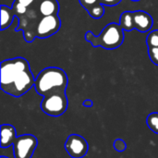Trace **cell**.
<instances>
[{
	"label": "cell",
	"mask_w": 158,
	"mask_h": 158,
	"mask_svg": "<svg viewBox=\"0 0 158 158\" xmlns=\"http://www.w3.org/2000/svg\"><path fill=\"white\" fill-rule=\"evenodd\" d=\"M69 79L66 72L56 67L45 68L35 78L34 88L37 94L42 96L53 93L66 92Z\"/></svg>",
	"instance_id": "1"
},
{
	"label": "cell",
	"mask_w": 158,
	"mask_h": 158,
	"mask_svg": "<svg viewBox=\"0 0 158 158\" xmlns=\"http://www.w3.org/2000/svg\"><path fill=\"white\" fill-rule=\"evenodd\" d=\"M85 40L94 47H103L107 50L118 48L124 41V31L118 23L107 24L99 35H94L91 31H86Z\"/></svg>",
	"instance_id": "2"
},
{
	"label": "cell",
	"mask_w": 158,
	"mask_h": 158,
	"mask_svg": "<svg viewBox=\"0 0 158 158\" xmlns=\"http://www.w3.org/2000/svg\"><path fill=\"white\" fill-rule=\"evenodd\" d=\"M42 17L37 7V2L29 6L25 14L17 17L19 19V25L16 31H23L24 39L27 43H31L36 38V28Z\"/></svg>",
	"instance_id": "3"
},
{
	"label": "cell",
	"mask_w": 158,
	"mask_h": 158,
	"mask_svg": "<svg viewBox=\"0 0 158 158\" xmlns=\"http://www.w3.org/2000/svg\"><path fill=\"white\" fill-rule=\"evenodd\" d=\"M29 68L30 64L24 57H15L2 61L0 72L1 90L4 92L11 84L18 73Z\"/></svg>",
	"instance_id": "4"
},
{
	"label": "cell",
	"mask_w": 158,
	"mask_h": 158,
	"mask_svg": "<svg viewBox=\"0 0 158 158\" xmlns=\"http://www.w3.org/2000/svg\"><path fill=\"white\" fill-rule=\"evenodd\" d=\"M68 97L66 92L53 93L44 96L41 103V109L50 117H60L68 109Z\"/></svg>",
	"instance_id": "5"
},
{
	"label": "cell",
	"mask_w": 158,
	"mask_h": 158,
	"mask_svg": "<svg viewBox=\"0 0 158 158\" xmlns=\"http://www.w3.org/2000/svg\"><path fill=\"white\" fill-rule=\"evenodd\" d=\"M34 83L35 78L31 70V68H29L18 73L11 84L4 92L11 96L20 97L34 87Z\"/></svg>",
	"instance_id": "6"
},
{
	"label": "cell",
	"mask_w": 158,
	"mask_h": 158,
	"mask_svg": "<svg viewBox=\"0 0 158 158\" xmlns=\"http://www.w3.org/2000/svg\"><path fill=\"white\" fill-rule=\"evenodd\" d=\"M37 145L38 140L31 134H23L18 136L12 145L14 157L31 158Z\"/></svg>",
	"instance_id": "7"
},
{
	"label": "cell",
	"mask_w": 158,
	"mask_h": 158,
	"mask_svg": "<svg viewBox=\"0 0 158 158\" xmlns=\"http://www.w3.org/2000/svg\"><path fill=\"white\" fill-rule=\"evenodd\" d=\"M61 27V20L58 15L43 16L36 28V37L40 39L48 38L56 33Z\"/></svg>",
	"instance_id": "8"
},
{
	"label": "cell",
	"mask_w": 158,
	"mask_h": 158,
	"mask_svg": "<svg viewBox=\"0 0 158 158\" xmlns=\"http://www.w3.org/2000/svg\"><path fill=\"white\" fill-rule=\"evenodd\" d=\"M65 149L70 157L83 158L88 153L89 145L82 136L71 134L65 143Z\"/></svg>",
	"instance_id": "9"
},
{
	"label": "cell",
	"mask_w": 158,
	"mask_h": 158,
	"mask_svg": "<svg viewBox=\"0 0 158 158\" xmlns=\"http://www.w3.org/2000/svg\"><path fill=\"white\" fill-rule=\"evenodd\" d=\"M153 23V18L149 13L143 10L133 11V25L134 29L138 31L147 32L151 30Z\"/></svg>",
	"instance_id": "10"
},
{
	"label": "cell",
	"mask_w": 158,
	"mask_h": 158,
	"mask_svg": "<svg viewBox=\"0 0 158 158\" xmlns=\"http://www.w3.org/2000/svg\"><path fill=\"white\" fill-rule=\"evenodd\" d=\"M17 132L15 127L9 124H3L1 126V147L7 148L13 145L17 139Z\"/></svg>",
	"instance_id": "11"
},
{
	"label": "cell",
	"mask_w": 158,
	"mask_h": 158,
	"mask_svg": "<svg viewBox=\"0 0 158 158\" xmlns=\"http://www.w3.org/2000/svg\"><path fill=\"white\" fill-rule=\"evenodd\" d=\"M37 7L42 16L57 15L59 11V3L57 0H38Z\"/></svg>",
	"instance_id": "12"
},
{
	"label": "cell",
	"mask_w": 158,
	"mask_h": 158,
	"mask_svg": "<svg viewBox=\"0 0 158 158\" xmlns=\"http://www.w3.org/2000/svg\"><path fill=\"white\" fill-rule=\"evenodd\" d=\"M15 17L16 16L11 7L2 5L1 6V31H4L6 28H8L12 24Z\"/></svg>",
	"instance_id": "13"
},
{
	"label": "cell",
	"mask_w": 158,
	"mask_h": 158,
	"mask_svg": "<svg viewBox=\"0 0 158 158\" xmlns=\"http://www.w3.org/2000/svg\"><path fill=\"white\" fill-rule=\"evenodd\" d=\"M124 31H131L134 29L133 25V11H124L120 15L118 23Z\"/></svg>",
	"instance_id": "14"
},
{
	"label": "cell",
	"mask_w": 158,
	"mask_h": 158,
	"mask_svg": "<svg viewBox=\"0 0 158 158\" xmlns=\"http://www.w3.org/2000/svg\"><path fill=\"white\" fill-rule=\"evenodd\" d=\"M146 124L150 128V130L158 134V113L157 112H153L148 115L146 118Z\"/></svg>",
	"instance_id": "15"
},
{
	"label": "cell",
	"mask_w": 158,
	"mask_h": 158,
	"mask_svg": "<svg viewBox=\"0 0 158 158\" xmlns=\"http://www.w3.org/2000/svg\"><path fill=\"white\" fill-rule=\"evenodd\" d=\"M90 15V17H92L93 19H101L104 14H105V7L103 4H98L95 6H94L93 8H91L89 11H87Z\"/></svg>",
	"instance_id": "16"
},
{
	"label": "cell",
	"mask_w": 158,
	"mask_h": 158,
	"mask_svg": "<svg viewBox=\"0 0 158 158\" xmlns=\"http://www.w3.org/2000/svg\"><path fill=\"white\" fill-rule=\"evenodd\" d=\"M146 44L148 48L158 47V30L151 31L146 37Z\"/></svg>",
	"instance_id": "17"
},
{
	"label": "cell",
	"mask_w": 158,
	"mask_h": 158,
	"mask_svg": "<svg viewBox=\"0 0 158 158\" xmlns=\"http://www.w3.org/2000/svg\"><path fill=\"white\" fill-rule=\"evenodd\" d=\"M11 8H12V10L14 11L15 16H16V17H19V16H20V15L25 14V13L27 12V10H28L29 7L23 6V5L20 4L19 2H18L17 0H15V1L13 2V4H12V7H11Z\"/></svg>",
	"instance_id": "18"
},
{
	"label": "cell",
	"mask_w": 158,
	"mask_h": 158,
	"mask_svg": "<svg viewBox=\"0 0 158 158\" xmlns=\"http://www.w3.org/2000/svg\"><path fill=\"white\" fill-rule=\"evenodd\" d=\"M80 4L86 9V11H89L91 8L95 6L96 5L100 4L99 0H79Z\"/></svg>",
	"instance_id": "19"
},
{
	"label": "cell",
	"mask_w": 158,
	"mask_h": 158,
	"mask_svg": "<svg viewBox=\"0 0 158 158\" xmlns=\"http://www.w3.org/2000/svg\"><path fill=\"white\" fill-rule=\"evenodd\" d=\"M114 148L117 152L118 153H122L124 152L126 149H127V144L126 143L121 140V139H117L115 142H114Z\"/></svg>",
	"instance_id": "20"
},
{
	"label": "cell",
	"mask_w": 158,
	"mask_h": 158,
	"mask_svg": "<svg viewBox=\"0 0 158 158\" xmlns=\"http://www.w3.org/2000/svg\"><path fill=\"white\" fill-rule=\"evenodd\" d=\"M148 54L151 61L158 66V47H151L148 48Z\"/></svg>",
	"instance_id": "21"
},
{
	"label": "cell",
	"mask_w": 158,
	"mask_h": 158,
	"mask_svg": "<svg viewBox=\"0 0 158 158\" xmlns=\"http://www.w3.org/2000/svg\"><path fill=\"white\" fill-rule=\"evenodd\" d=\"M101 4H103L104 6H114L118 5L121 0H99Z\"/></svg>",
	"instance_id": "22"
},
{
	"label": "cell",
	"mask_w": 158,
	"mask_h": 158,
	"mask_svg": "<svg viewBox=\"0 0 158 158\" xmlns=\"http://www.w3.org/2000/svg\"><path fill=\"white\" fill-rule=\"evenodd\" d=\"M18 2H19L20 4H22L23 6L29 7L31 6H32L33 4H35L38 0H17Z\"/></svg>",
	"instance_id": "23"
},
{
	"label": "cell",
	"mask_w": 158,
	"mask_h": 158,
	"mask_svg": "<svg viewBox=\"0 0 158 158\" xmlns=\"http://www.w3.org/2000/svg\"><path fill=\"white\" fill-rule=\"evenodd\" d=\"M82 105H83L84 106H86V107H90V106H93V102H92V100L86 99V100H84V101H83Z\"/></svg>",
	"instance_id": "24"
},
{
	"label": "cell",
	"mask_w": 158,
	"mask_h": 158,
	"mask_svg": "<svg viewBox=\"0 0 158 158\" xmlns=\"http://www.w3.org/2000/svg\"><path fill=\"white\" fill-rule=\"evenodd\" d=\"M131 1H134V2H138V1H140V0H131Z\"/></svg>",
	"instance_id": "25"
},
{
	"label": "cell",
	"mask_w": 158,
	"mask_h": 158,
	"mask_svg": "<svg viewBox=\"0 0 158 158\" xmlns=\"http://www.w3.org/2000/svg\"><path fill=\"white\" fill-rule=\"evenodd\" d=\"M1 158H8V157H6V156H2Z\"/></svg>",
	"instance_id": "26"
}]
</instances>
